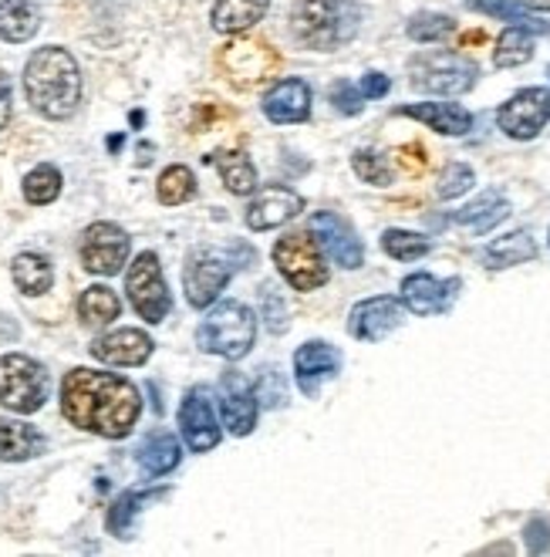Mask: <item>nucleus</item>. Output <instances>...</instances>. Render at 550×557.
Masks as SVG:
<instances>
[{
  "label": "nucleus",
  "instance_id": "1",
  "mask_svg": "<svg viewBox=\"0 0 550 557\" xmlns=\"http://www.w3.org/2000/svg\"><path fill=\"white\" fill-rule=\"evenodd\" d=\"M61 412L85 433L122 440L133 433L142 399L139 388L115 372L72 369L61 382Z\"/></svg>",
  "mask_w": 550,
  "mask_h": 557
},
{
  "label": "nucleus",
  "instance_id": "2",
  "mask_svg": "<svg viewBox=\"0 0 550 557\" xmlns=\"http://www.w3.org/2000/svg\"><path fill=\"white\" fill-rule=\"evenodd\" d=\"M24 91L27 102L45 119H68L82 102V72L78 61L64 48H41L30 54L24 69Z\"/></svg>",
  "mask_w": 550,
  "mask_h": 557
},
{
  "label": "nucleus",
  "instance_id": "3",
  "mask_svg": "<svg viewBox=\"0 0 550 557\" xmlns=\"http://www.w3.org/2000/svg\"><path fill=\"white\" fill-rule=\"evenodd\" d=\"M362 11L354 0H301L290 14V30L304 48L335 51L359 35Z\"/></svg>",
  "mask_w": 550,
  "mask_h": 557
},
{
  "label": "nucleus",
  "instance_id": "4",
  "mask_svg": "<svg viewBox=\"0 0 550 557\" xmlns=\"http://www.w3.org/2000/svg\"><path fill=\"white\" fill-rule=\"evenodd\" d=\"M253 335H257V318L250 314V308H243L240 301H223L203 318L197 342L210 355L243 358L253 345Z\"/></svg>",
  "mask_w": 550,
  "mask_h": 557
},
{
  "label": "nucleus",
  "instance_id": "5",
  "mask_svg": "<svg viewBox=\"0 0 550 557\" xmlns=\"http://www.w3.org/2000/svg\"><path fill=\"white\" fill-rule=\"evenodd\" d=\"M476 61L457 51H426L409 61V82L412 88L426 95H466L476 85Z\"/></svg>",
  "mask_w": 550,
  "mask_h": 557
},
{
  "label": "nucleus",
  "instance_id": "6",
  "mask_svg": "<svg viewBox=\"0 0 550 557\" xmlns=\"http://www.w3.org/2000/svg\"><path fill=\"white\" fill-rule=\"evenodd\" d=\"M48 372L27 355H0V406L30 416L48 399Z\"/></svg>",
  "mask_w": 550,
  "mask_h": 557
},
{
  "label": "nucleus",
  "instance_id": "7",
  "mask_svg": "<svg viewBox=\"0 0 550 557\" xmlns=\"http://www.w3.org/2000/svg\"><path fill=\"white\" fill-rule=\"evenodd\" d=\"M274 264L295 290H317L328 284V264L311 234H287L274 247Z\"/></svg>",
  "mask_w": 550,
  "mask_h": 557
},
{
  "label": "nucleus",
  "instance_id": "8",
  "mask_svg": "<svg viewBox=\"0 0 550 557\" xmlns=\"http://www.w3.org/2000/svg\"><path fill=\"white\" fill-rule=\"evenodd\" d=\"M125 290H128V301L139 311L142 321L159 324L170 314V290H166V277L163 268H159V257L155 253H139L133 264H128L125 274Z\"/></svg>",
  "mask_w": 550,
  "mask_h": 557
},
{
  "label": "nucleus",
  "instance_id": "9",
  "mask_svg": "<svg viewBox=\"0 0 550 557\" xmlns=\"http://www.w3.org/2000/svg\"><path fill=\"white\" fill-rule=\"evenodd\" d=\"M497 122H500V128L510 139H521V143L537 139L540 128L550 122V91L547 88L516 91L510 102L500 106Z\"/></svg>",
  "mask_w": 550,
  "mask_h": 557
},
{
  "label": "nucleus",
  "instance_id": "10",
  "mask_svg": "<svg viewBox=\"0 0 550 557\" xmlns=\"http://www.w3.org/2000/svg\"><path fill=\"white\" fill-rule=\"evenodd\" d=\"M128 257V237L115 223H91L82 237V264L91 274H118Z\"/></svg>",
  "mask_w": 550,
  "mask_h": 557
},
{
  "label": "nucleus",
  "instance_id": "11",
  "mask_svg": "<svg viewBox=\"0 0 550 557\" xmlns=\"http://www.w3.org/2000/svg\"><path fill=\"white\" fill-rule=\"evenodd\" d=\"M311 234L321 244V250H325L335 264H341L345 271H354V268L365 264V250H362L359 234H354L351 223L341 220L338 213H332V210L314 213L311 216Z\"/></svg>",
  "mask_w": 550,
  "mask_h": 557
},
{
  "label": "nucleus",
  "instance_id": "12",
  "mask_svg": "<svg viewBox=\"0 0 550 557\" xmlns=\"http://www.w3.org/2000/svg\"><path fill=\"white\" fill-rule=\"evenodd\" d=\"M405 321V305L392 294H378V298L359 301L348 314V332L359 342H382Z\"/></svg>",
  "mask_w": 550,
  "mask_h": 557
},
{
  "label": "nucleus",
  "instance_id": "13",
  "mask_svg": "<svg viewBox=\"0 0 550 557\" xmlns=\"http://www.w3.org/2000/svg\"><path fill=\"white\" fill-rule=\"evenodd\" d=\"M230 281V268L226 260L216 257L213 250H192L183 271V287L192 308H207L220 298V290Z\"/></svg>",
  "mask_w": 550,
  "mask_h": 557
},
{
  "label": "nucleus",
  "instance_id": "14",
  "mask_svg": "<svg viewBox=\"0 0 550 557\" xmlns=\"http://www.w3.org/2000/svg\"><path fill=\"white\" fill-rule=\"evenodd\" d=\"M463 290V281L460 277H449V281H439L433 274H409L402 281V305L412 311V314H442L452 308V301L460 298Z\"/></svg>",
  "mask_w": 550,
  "mask_h": 557
},
{
  "label": "nucleus",
  "instance_id": "15",
  "mask_svg": "<svg viewBox=\"0 0 550 557\" xmlns=\"http://www.w3.org/2000/svg\"><path fill=\"white\" fill-rule=\"evenodd\" d=\"M220 409H223V425L234 436H250L257 425V392L250 388L243 372H226L220 379Z\"/></svg>",
  "mask_w": 550,
  "mask_h": 557
},
{
  "label": "nucleus",
  "instance_id": "16",
  "mask_svg": "<svg viewBox=\"0 0 550 557\" xmlns=\"http://www.w3.org/2000/svg\"><path fill=\"white\" fill-rule=\"evenodd\" d=\"M179 430L192 453H207L220 443V425H216V412L210 406L207 388L186 392V399L179 406Z\"/></svg>",
  "mask_w": 550,
  "mask_h": 557
},
{
  "label": "nucleus",
  "instance_id": "17",
  "mask_svg": "<svg viewBox=\"0 0 550 557\" xmlns=\"http://www.w3.org/2000/svg\"><path fill=\"white\" fill-rule=\"evenodd\" d=\"M341 372V351L328 342H308L295 355V379L304 396H317V388Z\"/></svg>",
  "mask_w": 550,
  "mask_h": 557
},
{
  "label": "nucleus",
  "instance_id": "18",
  "mask_svg": "<svg viewBox=\"0 0 550 557\" xmlns=\"http://www.w3.org/2000/svg\"><path fill=\"white\" fill-rule=\"evenodd\" d=\"M91 355L105 366H122V369L142 366L152 355V338L146 332H139V327H118V332L95 338Z\"/></svg>",
  "mask_w": 550,
  "mask_h": 557
},
{
  "label": "nucleus",
  "instance_id": "19",
  "mask_svg": "<svg viewBox=\"0 0 550 557\" xmlns=\"http://www.w3.org/2000/svg\"><path fill=\"white\" fill-rule=\"evenodd\" d=\"M304 210V200L287 186H264L261 196L247 207V226L250 231H274Z\"/></svg>",
  "mask_w": 550,
  "mask_h": 557
},
{
  "label": "nucleus",
  "instance_id": "20",
  "mask_svg": "<svg viewBox=\"0 0 550 557\" xmlns=\"http://www.w3.org/2000/svg\"><path fill=\"white\" fill-rule=\"evenodd\" d=\"M223 64L234 72V78H240L243 85L264 82L277 72V54L264 45V41H234L223 51Z\"/></svg>",
  "mask_w": 550,
  "mask_h": 557
},
{
  "label": "nucleus",
  "instance_id": "21",
  "mask_svg": "<svg viewBox=\"0 0 550 557\" xmlns=\"http://www.w3.org/2000/svg\"><path fill=\"white\" fill-rule=\"evenodd\" d=\"M264 115L277 125L304 122L311 115V88L301 78H284L264 95Z\"/></svg>",
  "mask_w": 550,
  "mask_h": 557
},
{
  "label": "nucleus",
  "instance_id": "22",
  "mask_svg": "<svg viewBox=\"0 0 550 557\" xmlns=\"http://www.w3.org/2000/svg\"><path fill=\"white\" fill-rule=\"evenodd\" d=\"M399 115L418 119L429 128H436L439 136H466L473 128V115L457 106V102H418V106H402Z\"/></svg>",
  "mask_w": 550,
  "mask_h": 557
},
{
  "label": "nucleus",
  "instance_id": "23",
  "mask_svg": "<svg viewBox=\"0 0 550 557\" xmlns=\"http://www.w3.org/2000/svg\"><path fill=\"white\" fill-rule=\"evenodd\" d=\"M38 453H45V436L35 425L17 422V419H0V460L24 463Z\"/></svg>",
  "mask_w": 550,
  "mask_h": 557
},
{
  "label": "nucleus",
  "instance_id": "24",
  "mask_svg": "<svg viewBox=\"0 0 550 557\" xmlns=\"http://www.w3.org/2000/svg\"><path fill=\"white\" fill-rule=\"evenodd\" d=\"M510 216V203L503 200V193L497 189H487L483 196H476V200L463 210H457V220L460 226H466V231L473 234H490L497 223H503Z\"/></svg>",
  "mask_w": 550,
  "mask_h": 557
},
{
  "label": "nucleus",
  "instance_id": "25",
  "mask_svg": "<svg viewBox=\"0 0 550 557\" xmlns=\"http://www.w3.org/2000/svg\"><path fill=\"white\" fill-rule=\"evenodd\" d=\"M41 14L30 0H0V41L24 45L38 35Z\"/></svg>",
  "mask_w": 550,
  "mask_h": 557
},
{
  "label": "nucleus",
  "instance_id": "26",
  "mask_svg": "<svg viewBox=\"0 0 550 557\" xmlns=\"http://www.w3.org/2000/svg\"><path fill=\"white\" fill-rule=\"evenodd\" d=\"M267 8H271V0H216L210 21L223 35H240V30L261 21Z\"/></svg>",
  "mask_w": 550,
  "mask_h": 557
},
{
  "label": "nucleus",
  "instance_id": "27",
  "mask_svg": "<svg viewBox=\"0 0 550 557\" xmlns=\"http://www.w3.org/2000/svg\"><path fill=\"white\" fill-rule=\"evenodd\" d=\"M537 257V240L530 231H513L507 237H497L483 260H487L490 271H503V268H516V264H527V260Z\"/></svg>",
  "mask_w": 550,
  "mask_h": 557
},
{
  "label": "nucleus",
  "instance_id": "28",
  "mask_svg": "<svg viewBox=\"0 0 550 557\" xmlns=\"http://www.w3.org/2000/svg\"><path fill=\"white\" fill-rule=\"evenodd\" d=\"M203 162H213L220 170L223 186L234 196H247L257 189V170L243 152H210V156H203Z\"/></svg>",
  "mask_w": 550,
  "mask_h": 557
},
{
  "label": "nucleus",
  "instance_id": "29",
  "mask_svg": "<svg viewBox=\"0 0 550 557\" xmlns=\"http://www.w3.org/2000/svg\"><path fill=\"white\" fill-rule=\"evenodd\" d=\"M11 274H14L17 290L27 294V298H38V294H45L54 281L51 260L45 253H17Z\"/></svg>",
  "mask_w": 550,
  "mask_h": 557
},
{
  "label": "nucleus",
  "instance_id": "30",
  "mask_svg": "<svg viewBox=\"0 0 550 557\" xmlns=\"http://www.w3.org/2000/svg\"><path fill=\"white\" fill-rule=\"evenodd\" d=\"M179 440L176 436H170V433H155V436H149L142 446H139V467H142V473H149V476H163V473H170V470H176L179 467Z\"/></svg>",
  "mask_w": 550,
  "mask_h": 557
},
{
  "label": "nucleus",
  "instance_id": "31",
  "mask_svg": "<svg viewBox=\"0 0 550 557\" xmlns=\"http://www.w3.org/2000/svg\"><path fill=\"white\" fill-rule=\"evenodd\" d=\"M122 311V301L115 298V290L105 287V284H95L88 287L82 298H78V318L88 324V327H105L118 318Z\"/></svg>",
  "mask_w": 550,
  "mask_h": 557
},
{
  "label": "nucleus",
  "instance_id": "32",
  "mask_svg": "<svg viewBox=\"0 0 550 557\" xmlns=\"http://www.w3.org/2000/svg\"><path fill=\"white\" fill-rule=\"evenodd\" d=\"M466 4H470V11L500 17V21H507L510 27H524V30H530V35H550V24L534 21V17L527 14V8H521L516 0H466Z\"/></svg>",
  "mask_w": 550,
  "mask_h": 557
},
{
  "label": "nucleus",
  "instance_id": "33",
  "mask_svg": "<svg viewBox=\"0 0 550 557\" xmlns=\"http://www.w3.org/2000/svg\"><path fill=\"white\" fill-rule=\"evenodd\" d=\"M534 58V35L524 27H507L500 41H497V51H493V64L497 69H521Z\"/></svg>",
  "mask_w": 550,
  "mask_h": 557
},
{
  "label": "nucleus",
  "instance_id": "34",
  "mask_svg": "<svg viewBox=\"0 0 550 557\" xmlns=\"http://www.w3.org/2000/svg\"><path fill=\"white\" fill-rule=\"evenodd\" d=\"M382 250L388 257H396V260H418V257H426L433 250L429 237L423 234H412V231H399V226H392V231H385L382 234Z\"/></svg>",
  "mask_w": 550,
  "mask_h": 557
},
{
  "label": "nucleus",
  "instance_id": "35",
  "mask_svg": "<svg viewBox=\"0 0 550 557\" xmlns=\"http://www.w3.org/2000/svg\"><path fill=\"white\" fill-rule=\"evenodd\" d=\"M61 193V173L54 166H35L24 176V200L35 207H48Z\"/></svg>",
  "mask_w": 550,
  "mask_h": 557
},
{
  "label": "nucleus",
  "instance_id": "36",
  "mask_svg": "<svg viewBox=\"0 0 550 557\" xmlns=\"http://www.w3.org/2000/svg\"><path fill=\"white\" fill-rule=\"evenodd\" d=\"M152 497H163V494H139V490H128V494H122L109 510V531L115 537H133V520L142 510V504L152 500Z\"/></svg>",
  "mask_w": 550,
  "mask_h": 557
},
{
  "label": "nucleus",
  "instance_id": "37",
  "mask_svg": "<svg viewBox=\"0 0 550 557\" xmlns=\"http://www.w3.org/2000/svg\"><path fill=\"white\" fill-rule=\"evenodd\" d=\"M159 203L166 207H179L186 200H192V193H197V180H192V173L186 166H170L163 176H159Z\"/></svg>",
  "mask_w": 550,
  "mask_h": 557
},
{
  "label": "nucleus",
  "instance_id": "38",
  "mask_svg": "<svg viewBox=\"0 0 550 557\" xmlns=\"http://www.w3.org/2000/svg\"><path fill=\"white\" fill-rule=\"evenodd\" d=\"M452 30H457V24H452V17H446V14H429V11H423V14H415V17L409 21V38L418 41V45L442 41V38L452 35Z\"/></svg>",
  "mask_w": 550,
  "mask_h": 557
},
{
  "label": "nucleus",
  "instance_id": "39",
  "mask_svg": "<svg viewBox=\"0 0 550 557\" xmlns=\"http://www.w3.org/2000/svg\"><path fill=\"white\" fill-rule=\"evenodd\" d=\"M351 166L359 173L362 183H372V186H388L392 183V170H388V159L375 149H359L351 156Z\"/></svg>",
  "mask_w": 550,
  "mask_h": 557
},
{
  "label": "nucleus",
  "instance_id": "40",
  "mask_svg": "<svg viewBox=\"0 0 550 557\" xmlns=\"http://www.w3.org/2000/svg\"><path fill=\"white\" fill-rule=\"evenodd\" d=\"M473 183H476V176H473L470 166H463V162H449V166L442 170V176H439L436 193L442 196V200H457V196H463Z\"/></svg>",
  "mask_w": 550,
  "mask_h": 557
},
{
  "label": "nucleus",
  "instance_id": "41",
  "mask_svg": "<svg viewBox=\"0 0 550 557\" xmlns=\"http://www.w3.org/2000/svg\"><path fill=\"white\" fill-rule=\"evenodd\" d=\"M332 102L341 115H359L365 109V95L351 82H338V85H332Z\"/></svg>",
  "mask_w": 550,
  "mask_h": 557
},
{
  "label": "nucleus",
  "instance_id": "42",
  "mask_svg": "<svg viewBox=\"0 0 550 557\" xmlns=\"http://www.w3.org/2000/svg\"><path fill=\"white\" fill-rule=\"evenodd\" d=\"M257 399H261L264 409H274L284 403V388H280V372L277 369H267L264 379H261V388H257Z\"/></svg>",
  "mask_w": 550,
  "mask_h": 557
},
{
  "label": "nucleus",
  "instance_id": "43",
  "mask_svg": "<svg viewBox=\"0 0 550 557\" xmlns=\"http://www.w3.org/2000/svg\"><path fill=\"white\" fill-rule=\"evenodd\" d=\"M527 550L530 554H547L550 550V523L543 517H534L527 523Z\"/></svg>",
  "mask_w": 550,
  "mask_h": 557
},
{
  "label": "nucleus",
  "instance_id": "44",
  "mask_svg": "<svg viewBox=\"0 0 550 557\" xmlns=\"http://www.w3.org/2000/svg\"><path fill=\"white\" fill-rule=\"evenodd\" d=\"M264 324L271 327L274 335H280L284 327H287V308L280 305V298H277L274 290H271L267 298H264Z\"/></svg>",
  "mask_w": 550,
  "mask_h": 557
},
{
  "label": "nucleus",
  "instance_id": "45",
  "mask_svg": "<svg viewBox=\"0 0 550 557\" xmlns=\"http://www.w3.org/2000/svg\"><path fill=\"white\" fill-rule=\"evenodd\" d=\"M426 162H429V159H426V149L418 146V143H409V146L399 149V166H402L405 173H412V176H415V173H423V170H426Z\"/></svg>",
  "mask_w": 550,
  "mask_h": 557
},
{
  "label": "nucleus",
  "instance_id": "46",
  "mask_svg": "<svg viewBox=\"0 0 550 557\" xmlns=\"http://www.w3.org/2000/svg\"><path fill=\"white\" fill-rule=\"evenodd\" d=\"M388 88H392V82H388V75H382V72H368V75L362 78V85H359V91H362L365 98H385Z\"/></svg>",
  "mask_w": 550,
  "mask_h": 557
},
{
  "label": "nucleus",
  "instance_id": "47",
  "mask_svg": "<svg viewBox=\"0 0 550 557\" xmlns=\"http://www.w3.org/2000/svg\"><path fill=\"white\" fill-rule=\"evenodd\" d=\"M11 119V78L0 72V128Z\"/></svg>",
  "mask_w": 550,
  "mask_h": 557
},
{
  "label": "nucleus",
  "instance_id": "48",
  "mask_svg": "<svg viewBox=\"0 0 550 557\" xmlns=\"http://www.w3.org/2000/svg\"><path fill=\"white\" fill-rule=\"evenodd\" d=\"M516 4L527 11H550V0H516Z\"/></svg>",
  "mask_w": 550,
  "mask_h": 557
}]
</instances>
